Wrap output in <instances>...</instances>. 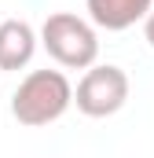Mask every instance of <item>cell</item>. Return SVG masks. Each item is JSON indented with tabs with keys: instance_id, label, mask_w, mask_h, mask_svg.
Wrapping results in <instances>:
<instances>
[{
	"instance_id": "obj_6",
	"label": "cell",
	"mask_w": 154,
	"mask_h": 158,
	"mask_svg": "<svg viewBox=\"0 0 154 158\" xmlns=\"http://www.w3.org/2000/svg\"><path fill=\"white\" fill-rule=\"evenodd\" d=\"M143 37H147V44L154 48V7L147 11V19H143Z\"/></svg>"
},
{
	"instance_id": "obj_3",
	"label": "cell",
	"mask_w": 154,
	"mask_h": 158,
	"mask_svg": "<svg viewBox=\"0 0 154 158\" xmlns=\"http://www.w3.org/2000/svg\"><path fill=\"white\" fill-rule=\"evenodd\" d=\"M128 74L114 63H95L74 88V103L84 118H110L128 103Z\"/></svg>"
},
{
	"instance_id": "obj_4",
	"label": "cell",
	"mask_w": 154,
	"mask_h": 158,
	"mask_svg": "<svg viewBox=\"0 0 154 158\" xmlns=\"http://www.w3.org/2000/svg\"><path fill=\"white\" fill-rule=\"evenodd\" d=\"M84 7H88L92 26H99L107 33H121L147 19L154 0H84Z\"/></svg>"
},
{
	"instance_id": "obj_1",
	"label": "cell",
	"mask_w": 154,
	"mask_h": 158,
	"mask_svg": "<svg viewBox=\"0 0 154 158\" xmlns=\"http://www.w3.org/2000/svg\"><path fill=\"white\" fill-rule=\"evenodd\" d=\"M74 103V85L63 70H30L11 96V114L26 129L59 121Z\"/></svg>"
},
{
	"instance_id": "obj_5",
	"label": "cell",
	"mask_w": 154,
	"mask_h": 158,
	"mask_svg": "<svg viewBox=\"0 0 154 158\" xmlns=\"http://www.w3.org/2000/svg\"><path fill=\"white\" fill-rule=\"evenodd\" d=\"M37 55V30L26 19L0 22V70H22Z\"/></svg>"
},
{
	"instance_id": "obj_2",
	"label": "cell",
	"mask_w": 154,
	"mask_h": 158,
	"mask_svg": "<svg viewBox=\"0 0 154 158\" xmlns=\"http://www.w3.org/2000/svg\"><path fill=\"white\" fill-rule=\"evenodd\" d=\"M37 40L44 44V52H48L59 66H66V70H88V66H95V59H99L95 26L84 22L81 15H70V11L48 15Z\"/></svg>"
}]
</instances>
